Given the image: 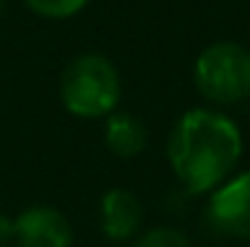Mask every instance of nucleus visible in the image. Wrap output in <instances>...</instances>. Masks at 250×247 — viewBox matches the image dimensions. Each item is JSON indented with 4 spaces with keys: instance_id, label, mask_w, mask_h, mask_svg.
Wrapping results in <instances>:
<instances>
[{
    "instance_id": "nucleus-10",
    "label": "nucleus",
    "mask_w": 250,
    "mask_h": 247,
    "mask_svg": "<svg viewBox=\"0 0 250 247\" xmlns=\"http://www.w3.org/2000/svg\"><path fill=\"white\" fill-rule=\"evenodd\" d=\"M12 238H15V221L0 213V247H5Z\"/></svg>"
},
{
    "instance_id": "nucleus-3",
    "label": "nucleus",
    "mask_w": 250,
    "mask_h": 247,
    "mask_svg": "<svg viewBox=\"0 0 250 247\" xmlns=\"http://www.w3.org/2000/svg\"><path fill=\"white\" fill-rule=\"evenodd\" d=\"M194 85L214 104H238L250 97V51L233 41L207 46L194 63Z\"/></svg>"
},
{
    "instance_id": "nucleus-4",
    "label": "nucleus",
    "mask_w": 250,
    "mask_h": 247,
    "mask_svg": "<svg viewBox=\"0 0 250 247\" xmlns=\"http://www.w3.org/2000/svg\"><path fill=\"white\" fill-rule=\"evenodd\" d=\"M207 221L226 238L250 240V170L231 174L211 191L207 204Z\"/></svg>"
},
{
    "instance_id": "nucleus-5",
    "label": "nucleus",
    "mask_w": 250,
    "mask_h": 247,
    "mask_svg": "<svg viewBox=\"0 0 250 247\" xmlns=\"http://www.w3.org/2000/svg\"><path fill=\"white\" fill-rule=\"evenodd\" d=\"M15 240L20 247H71L73 228L54 206H32L15 218Z\"/></svg>"
},
{
    "instance_id": "nucleus-9",
    "label": "nucleus",
    "mask_w": 250,
    "mask_h": 247,
    "mask_svg": "<svg viewBox=\"0 0 250 247\" xmlns=\"http://www.w3.org/2000/svg\"><path fill=\"white\" fill-rule=\"evenodd\" d=\"M34 12L44 15V17H54V19H63L71 17L76 12H81L87 0H24Z\"/></svg>"
},
{
    "instance_id": "nucleus-2",
    "label": "nucleus",
    "mask_w": 250,
    "mask_h": 247,
    "mask_svg": "<svg viewBox=\"0 0 250 247\" xmlns=\"http://www.w3.org/2000/svg\"><path fill=\"white\" fill-rule=\"evenodd\" d=\"M122 95V82L114 63L100 54H83L73 58L61 76L63 107L81 119L109 116Z\"/></svg>"
},
{
    "instance_id": "nucleus-11",
    "label": "nucleus",
    "mask_w": 250,
    "mask_h": 247,
    "mask_svg": "<svg viewBox=\"0 0 250 247\" xmlns=\"http://www.w3.org/2000/svg\"><path fill=\"white\" fill-rule=\"evenodd\" d=\"M2 7H5V0H0V15H2Z\"/></svg>"
},
{
    "instance_id": "nucleus-6",
    "label": "nucleus",
    "mask_w": 250,
    "mask_h": 247,
    "mask_svg": "<svg viewBox=\"0 0 250 247\" xmlns=\"http://www.w3.org/2000/svg\"><path fill=\"white\" fill-rule=\"evenodd\" d=\"M141 223H144V206L134 191L124 187L104 191L100 201V228L104 238L117 243L134 240L141 233Z\"/></svg>"
},
{
    "instance_id": "nucleus-7",
    "label": "nucleus",
    "mask_w": 250,
    "mask_h": 247,
    "mask_svg": "<svg viewBox=\"0 0 250 247\" xmlns=\"http://www.w3.org/2000/svg\"><path fill=\"white\" fill-rule=\"evenodd\" d=\"M146 126L129 112H112L104 121V143L117 158H136L146 148Z\"/></svg>"
},
{
    "instance_id": "nucleus-12",
    "label": "nucleus",
    "mask_w": 250,
    "mask_h": 247,
    "mask_svg": "<svg viewBox=\"0 0 250 247\" xmlns=\"http://www.w3.org/2000/svg\"><path fill=\"white\" fill-rule=\"evenodd\" d=\"M5 247H7V245H5Z\"/></svg>"
},
{
    "instance_id": "nucleus-8",
    "label": "nucleus",
    "mask_w": 250,
    "mask_h": 247,
    "mask_svg": "<svg viewBox=\"0 0 250 247\" xmlns=\"http://www.w3.org/2000/svg\"><path fill=\"white\" fill-rule=\"evenodd\" d=\"M131 247H192L189 238L170 226H156L151 230H144L134 238Z\"/></svg>"
},
{
    "instance_id": "nucleus-1",
    "label": "nucleus",
    "mask_w": 250,
    "mask_h": 247,
    "mask_svg": "<svg viewBox=\"0 0 250 247\" xmlns=\"http://www.w3.org/2000/svg\"><path fill=\"white\" fill-rule=\"evenodd\" d=\"M243 153L238 124L209 107L185 112L167 141V160L189 194H204L221 187L236 170Z\"/></svg>"
}]
</instances>
